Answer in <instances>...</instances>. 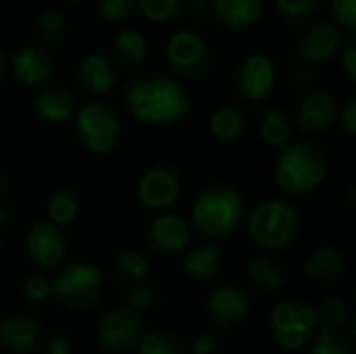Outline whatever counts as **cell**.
<instances>
[{"label": "cell", "mask_w": 356, "mask_h": 354, "mask_svg": "<svg viewBox=\"0 0 356 354\" xmlns=\"http://www.w3.org/2000/svg\"><path fill=\"white\" fill-rule=\"evenodd\" d=\"M125 104L138 121L150 125H173L192 108L184 86L163 73L138 75L125 90Z\"/></svg>", "instance_id": "6da1fadb"}, {"label": "cell", "mask_w": 356, "mask_h": 354, "mask_svg": "<svg viewBox=\"0 0 356 354\" xmlns=\"http://www.w3.org/2000/svg\"><path fill=\"white\" fill-rule=\"evenodd\" d=\"M327 173L330 169L323 150L305 140L290 142L275 163V182L292 196L313 192L325 182Z\"/></svg>", "instance_id": "7a4b0ae2"}, {"label": "cell", "mask_w": 356, "mask_h": 354, "mask_svg": "<svg viewBox=\"0 0 356 354\" xmlns=\"http://www.w3.org/2000/svg\"><path fill=\"white\" fill-rule=\"evenodd\" d=\"M244 217L242 196L225 184L202 190L192 207V221L209 238H227L238 230Z\"/></svg>", "instance_id": "3957f363"}, {"label": "cell", "mask_w": 356, "mask_h": 354, "mask_svg": "<svg viewBox=\"0 0 356 354\" xmlns=\"http://www.w3.org/2000/svg\"><path fill=\"white\" fill-rule=\"evenodd\" d=\"M298 230V213L286 200H265L248 219V236L263 250H280L288 246Z\"/></svg>", "instance_id": "277c9868"}, {"label": "cell", "mask_w": 356, "mask_h": 354, "mask_svg": "<svg viewBox=\"0 0 356 354\" xmlns=\"http://www.w3.org/2000/svg\"><path fill=\"white\" fill-rule=\"evenodd\" d=\"M269 332L280 348L298 351L317 332V309L298 298L282 300L271 309Z\"/></svg>", "instance_id": "5b68a950"}, {"label": "cell", "mask_w": 356, "mask_h": 354, "mask_svg": "<svg viewBox=\"0 0 356 354\" xmlns=\"http://www.w3.org/2000/svg\"><path fill=\"white\" fill-rule=\"evenodd\" d=\"M102 292V273L92 263H71L52 282V296L69 311H83L96 305Z\"/></svg>", "instance_id": "8992f818"}, {"label": "cell", "mask_w": 356, "mask_h": 354, "mask_svg": "<svg viewBox=\"0 0 356 354\" xmlns=\"http://www.w3.org/2000/svg\"><path fill=\"white\" fill-rule=\"evenodd\" d=\"M121 134L119 115L100 102L83 104L75 117V136L92 154H106L115 148Z\"/></svg>", "instance_id": "52a82bcc"}, {"label": "cell", "mask_w": 356, "mask_h": 354, "mask_svg": "<svg viewBox=\"0 0 356 354\" xmlns=\"http://www.w3.org/2000/svg\"><path fill=\"white\" fill-rule=\"evenodd\" d=\"M165 54L171 71L181 79L196 81L211 71V48L196 31L184 29L173 33L167 42Z\"/></svg>", "instance_id": "ba28073f"}, {"label": "cell", "mask_w": 356, "mask_h": 354, "mask_svg": "<svg viewBox=\"0 0 356 354\" xmlns=\"http://www.w3.org/2000/svg\"><path fill=\"white\" fill-rule=\"evenodd\" d=\"M98 344L111 354H127L136 351L144 338V325L136 311L113 309L108 311L96 330Z\"/></svg>", "instance_id": "9c48e42d"}, {"label": "cell", "mask_w": 356, "mask_h": 354, "mask_svg": "<svg viewBox=\"0 0 356 354\" xmlns=\"http://www.w3.org/2000/svg\"><path fill=\"white\" fill-rule=\"evenodd\" d=\"M234 90L250 102H263L275 86V65L263 52L246 54L234 71Z\"/></svg>", "instance_id": "30bf717a"}, {"label": "cell", "mask_w": 356, "mask_h": 354, "mask_svg": "<svg viewBox=\"0 0 356 354\" xmlns=\"http://www.w3.org/2000/svg\"><path fill=\"white\" fill-rule=\"evenodd\" d=\"M138 196L146 209L165 211L181 196V175L171 165H156L144 171L138 182Z\"/></svg>", "instance_id": "8fae6325"}, {"label": "cell", "mask_w": 356, "mask_h": 354, "mask_svg": "<svg viewBox=\"0 0 356 354\" xmlns=\"http://www.w3.org/2000/svg\"><path fill=\"white\" fill-rule=\"evenodd\" d=\"M248 313V296L236 286H217L207 298V315L219 330H238L246 323Z\"/></svg>", "instance_id": "7c38bea8"}, {"label": "cell", "mask_w": 356, "mask_h": 354, "mask_svg": "<svg viewBox=\"0 0 356 354\" xmlns=\"http://www.w3.org/2000/svg\"><path fill=\"white\" fill-rule=\"evenodd\" d=\"M342 48V33L334 23H315L302 31L296 44L298 61L309 67H319L332 61Z\"/></svg>", "instance_id": "4fadbf2b"}, {"label": "cell", "mask_w": 356, "mask_h": 354, "mask_svg": "<svg viewBox=\"0 0 356 354\" xmlns=\"http://www.w3.org/2000/svg\"><path fill=\"white\" fill-rule=\"evenodd\" d=\"M25 250L35 265L44 269L56 267L65 257V238L60 227L50 221L35 223L27 234Z\"/></svg>", "instance_id": "5bb4252c"}, {"label": "cell", "mask_w": 356, "mask_h": 354, "mask_svg": "<svg viewBox=\"0 0 356 354\" xmlns=\"http://www.w3.org/2000/svg\"><path fill=\"white\" fill-rule=\"evenodd\" d=\"M10 71L17 83L23 88H33L50 79L54 73V56L46 48L27 46L10 56Z\"/></svg>", "instance_id": "9a60e30c"}, {"label": "cell", "mask_w": 356, "mask_h": 354, "mask_svg": "<svg viewBox=\"0 0 356 354\" xmlns=\"http://www.w3.org/2000/svg\"><path fill=\"white\" fill-rule=\"evenodd\" d=\"M188 240L190 227L179 215H161L146 232V244L159 255H175L186 248Z\"/></svg>", "instance_id": "2e32d148"}, {"label": "cell", "mask_w": 356, "mask_h": 354, "mask_svg": "<svg viewBox=\"0 0 356 354\" xmlns=\"http://www.w3.org/2000/svg\"><path fill=\"white\" fill-rule=\"evenodd\" d=\"M336 119V100L327 90L309 92L296 106V121L307 134H319Z\"/></svg>", "instance_id": "e0dca14e"}, {"label": "cell", "mask_w": 356, "mask_h": 354, "mask_svg": "<svg viewBox=\"0 0 356 354\" xmlns=\"http://www.w3.org/2000/svg\"><path fill=\"white\" fill-rule=\"evenodd\" d=\"M73 79L77 88L88 94H104L115 86L117 69L108 58L100 54H88L77 63L73 71Z\"/></svg>", "instance_id": "ac0fdd59"}, {"label": "cell", "mask_w": 356, "mask_h": 354, "mask_svg": "<svg viewBox=\"0 0 356 354\" xmlns=\"http://www.w3.org/2000/svg\"><path fill=\"white\" fill-rule=\"evenodd\" d=\"M346 259L336 246H317L302 263V271L309 280L319 284H332L346 275Z\"/></svg>", "instance_id": "d6986e66"}, {"label": "cell", "mask_w": 356, "mask_h": 354, "mask_svg": "<svg viewBox=\"0 0 356 354\" xmlns=\"http://www.w3.org/2000/svg\"><path fill=\"white\" fill-rule=\"evenodd\" d=\"M215 17L234 31H244L265 15L263 0H213Z\"/></svg>", "instance_id": "ffe728a7"}, {"label": "cell", "mask_w": 356, "mask_h": 354, "mask_svg": "<svg viewBox=\"0 0 356 354\" xmlns=\"http://www.w3.org/2000/svg\"><path fill=\"white\" fill-rule=\"evenodd\" d=\"M40 338L38 323L27 315H10L0 323V344L15 354L33 351Z\"/></svg>", "instance_id": "44dd1931"}, {"label": "cell", "mask_w": 356, "mask_h": 354, "mask_svg": "<svg viewBox=\"0 0 356 354\" xmlns=\"http://www.w3.org/2000/svg\"><path fill=\"white\" fill-rule=\"evenodd\" d=\"M77 106V98L71 90L54 86L40 92L33 100L35 115L46 123H65Z\"/></svg>", "instance_id": "7402d4cb"}, {"label": "cell", "mask_w": 356, "mask_h": 354, "mask_svg": "<svg viewBox=\"0 0 356 354\" xmlns=\"http://www.w3.org/2000/svg\"><path fill=\"white\" fill-rule=\"evenodd\" d=\"M113 56L123 67H129V69L140 67L148 56L146 38L134 27L121 29L113 40Z\"/></svg>", "instance_id": "603a6c76"}, {"label": "cell", "mask_w": 356, "mask_h": 354, "mask_svg": "<svg viewBox=\"0 0 356 354\" xmlns=\"http://www.w3.org/2000/svg\"><path fill=\"white\" fill-rule=\"evenodd\" d=\"M221 267V248L217 244H198L184 259V271L194 280H211Z\"/></svg>", "instance_id": "cb8c5ba5"}, {"label": "cell", "mask_w": 356, "mask_h": 354, "mask_svg": "<svg viewBox=\"0 0 356 354\" xmlns=\"http://www.w3.org/2000/svg\"><path fill=\"white\" fill-rule=\"evenodd\" d=\"M79 209H81L79 196L69 186H60V188L52 190L46 200V215H48L50 223H54L58 227L73 223L79 215Z\"/></svg>", "instance_id": "d4e9b609"}, {"label": "cell", "mask_w": 356, "mask_h": 354, "mask_svg": "<svg viewBox=\"0 0 356 354\" xmlns=\"http://www.w3.org/2000/svg\"><path fill=\"white\" fill-rule=\"evenodd\" d=\"M248 280L261 292H273L284 286V269L273 257H257L248 265Z\"/></svg>", "instance_id": "484cf974"}, {"label": "cell", "mask_w": 356, "mask_h": 354, "mask_svg": "<svg viewBox=\"0 0 356 354\" xmlns=\"http://www.w3.org/2000/svg\"><path fill=\"white\" fill-rule=\"evenodd\" d=\"M113 271L129 288L136 284H146V280L150 275V265L140 252L123 250L113 259Z\"/></svg>", "instance_id": "4316f807"}, {"label": "cell", "mask_w": 356, "mask_h": 354, "mask_svg": "<svg viewBox=\"0 0 356 354\" xmlns=\"http://www.w3.org/2000/svg\"><path fill=\"white\" fill-rule=\"evenodd\" d=\"M209 127L219 142H234L244 131V115L236 106H221L213 113Z\"/></svg>", "instance_id": "83f0119b"}, {"label": "cell", "mask_w": 356, "mask_h": 354, "mask_svg": "<svg viewBox=\"0 0 356 354\" xmlns=\"http://www.w3.org/2000/svg\"><path fill=\"white\" fill-rule=\"evenodd\" d=\"M348 323V307L342 296H327L317 309V334H338Z\"/></svg>", "instance_id": "f1b7e54d"}, {"label": "cell", "mask_w": 356, "mask_h": 354, "mask_svg": "<svg viewBox=\"0 0 356 354\" xmlns=\"http://www.w3.org/2000/svg\"><path fill=\"white\" fill-rule=\"evenodd\" d=\"M280 19L292 27L311 23L319 13V0H273Z\"/></svg>", "instance_id": "f546056e"}, {"label": "cell", "mask_w": 356, "mask_h": 354, "mask_svg": "<svg viewBox=\"0 0 356 354\" xmlns=\"http://www.w3.org/2000/svg\"><path fill=\"white\" fill-rule=\"evenodd\" d=\"M261 138L269 146H288L292 138V125L284 111H269L261 121Z\"/></svg>", "instance_id": "4dcf8cb0"}, {"label": "cell", "mask_w": 356, "mask_h": 354, "mask_svg": "<svg viewBox=\"0 0 356 354\" xmlns=\"http://www.w3.org/2000/svg\"><path fill=\"white\" fill-rule=\"evenodd\" d=\"M35 31L40 40L46 44H60L67 35V19L60 10L56 8H46L35 23Z\"/></svg>", "instance_id": "1f68e13d"}, {"label": "cell", "mask_w": 356, "mask_h": 354, "mask_svg": "<svg viewBox=\"0 0 356 354\" xmlns=\"http://www.w3.org/2000/svg\"><path fill=\"white\" fill-rule=\"evenodd\" d=\"M138 354H186L181 342L169 332L146 334L138 346Z\"/></svg>", "instance_id": "d6a6232c"}, {"label": "cell", "mask_w": 356, "mask_h": 354, "mask_svg": "<svg viewBox=\"0 0 356 354\" xmlns=\"http://www.w3.org/2000/svg\"><path fill=\"white\" fill-rule=\"evenodd\" d=\"M186 0H140V10L148 21L165 23L184 10Z\"/></svg>", "instance_id": "836d02e7"}, {"label": "cell", "mask_w": 356, "mask_h": 354, "mask_svg": "<svg viewBox=\"0 0 356 354\" xmlns=\"http://www.w3.org/2000/svg\"><path fill=\"white\" fill-rule=\"evenodd\" d=\"M330 10L336 27H342L350 40H356V0H332Z\"/></svg>", "instance_id": "e575fe53"}, {"label": "cell", "mask_w": 356, "mask_h": 354, "mask_svg": "<svg viewBox=\"0 0 356 354\" xmlns=\"http://www.w3.org/2000/svg\"><path fill=\"white\" fill-rule=\"evenodd\" d=\"M125 300L131 311H148L156 305V292L148 284H136L127 288Z\"/></svg>", "instance_id": "d590c367"}, {"label": "cell", "mask_w": 356, "mask_h": 354, "mask_svg": "<svg viewBox=\"0 0 356 354\" xmlns=\"http://www.w3.org/2000/svg\"><path fill=\"white\" fill-rule=\"evenodd\" d=\"M136 0H98V13L106 21H123L134 13Z\"/></svg>", "instance_id": "8d00e7d4"}, {"label": "cell", "mask_w": 356, "mask_h": 354, "mask_svg": "<svg viewBox=\"0 0 356 354\" xmlns=\"http://www.w3.org/2000/svg\"><path fill=\"white\" fill-rule=\"evenodd\" d=\"M309 354H353L338 334H317Z\"/></svg>", "instance_id": "74e56055"}, {"label": "cell", "mask_w": 356, "mask_h": 354, "mask_svg": "<svg viewBox=\"0 0 356 354\" xmlns=\"http://www.w3.org/2000/svg\"><path fill=\"white\" fill-rule=\"evenodd\" d=\"M52 294V284L42 277V275H33L25 282V298L33 305L44 303L48 296Z\"/></svg>", "instance_id": "f35d334b"}, {"label": "cell", "mask_w": 356, "mask_h": 354, "mask_svg": "<svg viewBox=\"0 0 356 354\" xmlns=\"http://www.w3.org/2000/svg\"><path fill=\"white\" fill-rule=\"evenodd\" d=\"M340 123L350 136H356V94L344 102L340 113Z\"/></svg>", "instance_id": "ab89813d"}, {"label": "cell", "mask_w": 356, "mask_h": 354, "mask_svg": "<svg viewBox=\"0 0 356 354\" xmlns=\"http://www.w3.org/2000/svg\"><path fill=\"white\" fill-rule=\"evenodd\" d=\"M342 67L346 71V75L350 77V81L356 83V40H350L344 50H342Z\"/></svg>", "instance_id": "60d3db41"}, {"label": "cell", "mask_w": 356, "mask_h": 354, "mask_svg": "<svg viewBox=\"0 0 356 354\" xmlns=\"http://www.w3.org/2000/svg\"><path fill=\"white\" fill-rule=\"evenodd\" d=\"M217 348H219V342L213 334H200V336H196V340L192 344L194 354H215Z\"/></svg>", "instance_id": "b9f144b4"}, {"label": "cell", "mask_w": 356, "mask_h": 354, "mask_svg": "<svg viewBox=\"0 0 356 354\" xmlns=\"http://www.w3.org/2000/svg\"><path fill=\"white\" fill-rule=\"evenodd\" d=\"M44 354H71V344L65 336L60 334H54L46 340V346H44Z\"/></svg>", "instance_id": "7bdbcfd3"}, {"label": "cell", "mask_w": 356, "mask_h": 354, "mask_svg": "<svg viewBox=\"0 0 356 354\" xmlns=\"http://www.w3.org/2000/svg\"><path fill=\"white\" fill-rule=\"evenodd\" d=\"M184 6H186L190 17H198V19L209 17V13L213 10V4L209 0H188Z\"/></svg>", "instance_id": "ee69618b"}, {"label": "cell", "mask_w": 356, "mask_h": 354, "mask_svg": "<svg viewBox=\"0 0 356 354\" xmlns=\"http://www.w3.org/2000/svg\"><path fill=\"white\" fill-rule=\"evenodd\" d=\"M292 75H294L296 81H309V79L315 77V67H309V65L298 61V65L292 69Z\"/></svg>", "instance_id": "f6af8a7d"}, {"label": "cell", "mask_w": 356, "mask_h": 354, "mask_svg": "<svg viewBox=\"0 0 356 354\" xmlns=\"http://www.w3.org/2000/svg\"><path fill=\"white\" fill-rule=\"evenodd\" d=\"M8 217H10V215H8V211L0 207V244H2V225L8 221Z\"/></svg>", "instance_id": "bcb514c9"}, {"label": "cell", "mask_w": 356, "mask_h": 354, "mask_svg": "<svg viewBox=\"0 0 356 354\" xmlns=\"http://www.w3.org/2000/svg\"><path fill=\"white\" fill-rule=\"evenodd\" d=\"M4 75H6V61H4V54L0 50V83L4 81Z\"/></svg>", "instance_id": "7dc6e473"}, {"label": "cell", "mask_w": 356, "mask_h": 354, "mask_svg": "<svg viewBox=\"0 0 356 354\" xmlns=\"http://www.w3.org/2000/svg\"><path fill=\"white\" fill-rule=\"evenodd\" d=\"M4 192H6V177H4V173L0 171V200L4 198Z\"/></svg>", "instance_id": "c3c4849f"}, {"label": "cell", "mask_w": 356, "mask_h": 354, "mask_svg": "<svg viewBox=\"0 0 356 354\" xmlns=\"http://www.w3.org/2000/svg\"><path fill=\"white\" fill-rule=\"evenodd\" d=\"M350 202H353V207L356 209V184L353 186V190H350Z\"/></svg>", "instance_id": "681fc988"}, {"label": "cell", "mask_w": 356, "mask_h": 354, "mask_svg": "<svg viewBox=\"0 0 356 354\" xmlns=\"http://www.w3.org/2000/svg\"><path fill=\"white\" fill-rule=\"evenodd\" d=\"M353 342H355V346H356V321L353 323Z\"/></svg>", "instance_id": "f907efd6"}, {"label": "cell", "mask_w": 356, "mask_h": 354, "mask_svg": "<svg viewBox=\"0 0 356 354\" xmlns=\"http://www.w3.org/2000/svg\"><path fill=\"white\" fill-rule=\"evenodd\" d=\"M71 2H81V0H71Z\"/></svg>", "instance_id": "816d5d0a"}, {"label": "cell", "mask_w": 356, "mask_h": 354, "mask_svg": "<svg viewBox=\"0 0 356 354\" xmlns=\"http://www.w3.org/2000/svg\"><path fill=\"white\" fill-rule=\"evenodd\" d=\"M355 298H356V290H355Z\"/></svg>", "instance_id": "f5cc1de1"}]
</instances>
